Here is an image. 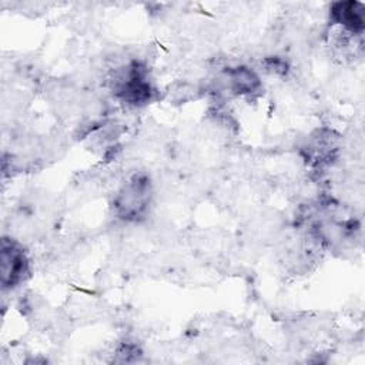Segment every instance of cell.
I'll return each mask as SVG.
<instances>
[{
	"instance_id": "obj_3",
	"label": "cell",
	"mask_w": 365,
	"mask_h": 365,
	"mask_svg": "<svg viewBox=\"0 0 365 365\" xmlns=\"http://www.w3.org/2000/svg\"><path fill=\"white\" fill-rule=\"evenodd\" d=\"M29 258L24 248L14 240L1 242V284L4 288L20 285L29 275Z\"/></svg>"
},
{
	"instance_id": "obj_4",
	"label": "cell",
	"mask_w": 365,
	"mask_h": 365,
	"mask_svg": "<svg viewBox=\"0 0 365 365\" xmlns=\"http://www.w3.org/2000/svg\"><path fill=\"white\" fill-rule=\"evenodd\" d=\"M331 23L341 26L349 34H362L365 27L364 4L359 1H338L329 9Z\"/></svg>"
},
{
	"instance_id": "obj_5",
	"label": "cell",
	"mask_w": 365,
	"mask_h": 365,
	"mask_svg": "<svg viewBox=\"0 0 365 365\" xmlns=\"http://www.w3.org/2000/svg\"><path fill=\"white\" fill-rule=\"evenodd\" d=\"M222 84L225 90L237 96L252 94L261 87V81L257 73L245 66L227 68L222 74Z\"/></svg>"
},
{
	"instance_id": "obj_2",
	"label": "cell",
	"mask_w": 365,
	"mask_h": 365,
	"mask_svg": "<svg viewBox=\"0 0 365 365\" xmlns=\"http://www.w3.org/2000/svg\"><path fill=\"white\" fill-rule=\"evenodd\" d=\"M151 200V184L147 175L138 174L130 178L118 191L114 200V208L118 218L124 221L140 220Z\"/></svg>"
},
{
	"instance_id": "obj_6",
	"label": "cell",
	"mask_w": 365,
	"mask_h": 365,
	"mask_svg": "<svg viewBox=\"0 0 365 365\" xmlns=\"http://www.w3.org/2000/svg\"><path fill=\"white\" fill-rule=\"evenodd\" d=\"M338 145L335 144V137H331V131L328 134L318 133V135L312 137L307 145V160L315 165L329 164L331 158L336 151Z\"/></svg>"
},
{
	"instance_id": "obj_1",
	"label": "cell",
	"mask_w": 365,
	"mask_h": 365,
	"mask_svg": "<svg viewBox=\"0 0 365 365\" xmlns=\"http://www.w3.org/2000/svg\"><path fill=\"white\" fill-rule=\"evenodd\" d=\"M111 90L117 98L131 106L147 104L154 96L147 67L137 61L124 66L115 73Z\"/></svg>"
}]
</instances>
